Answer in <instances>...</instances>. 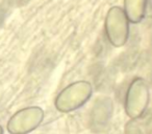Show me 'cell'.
<instances>
[{"mask_svg": "<svg viewBox=\"0 0 152 134\" xmlns=\"http://www.w3.org/2000/svg\"><path fill=\"white\" fill-rule=\"evenodd\" d=\"M93 96V86L89 81L80 80L66 86L58 92L54 106L61 113L73 112L83 107Z\"/></svg>", "mask_w": 152, "mask_h": 134, "instance_id": "cell-1", "label": "cell"}, {"mask_svg": "<svg viewBox=\"0 0 152 134\" xmlns=\"http://www.w3.org/2000/svg\"><path fill=\"white\" fill-rule=\"evenodd\" d=\"M150 102V90L143 78H135L130 82L124 98V110L131 119L142 117Z\"/></svg>", "mask_w": 152, "mask_h": 134, "instance_id": "cell-2", "label": "cell"}, {"mask_svg": "<svg viewBox=\"0 0 152 134\" xmlns=\"http://www.w3.org/2000/svg\"><path fill=\"white\" fill-rule=\"evenodd\" d=\"M45 118V112L39 106H28L15 112L7 124L10 134H28L38 129Z\"/></svg>", "mask_w": 152, "mask_h": 134, "instance_id": "cell-3", "label": "cell"}, {"mask_svg": "<svg viewBox=\"0 0 152 134\" xmlns=\"http://www.w3.org/2000/svg\"><path fill=\"white\" fill-rule=\"evenodd\" d=\"M105 35L110 44L117 48L125 46L128 42V18L118 7L112 9L107 14L105 20Z\"/></svg>", "mask_w": 152, "mask_h": 134, "instance_id": "cell-4", "label": "cell"}, {"mask_svg": "<svg viewBox=\"0 0 152 134\" xmlns=\"http://www.w3.org/2000/svg\"><path fill=\"white\" fill-rule=\"evenodd\" d=\"M126 17L133 23L140 22L145 15V0H126Z\"/></svg>", "mask_w": 152, "mask_h": 134, "instance_id": "cell-5", "label": "cell"}, {"mask_svg": "<svg viewBox=\"0 0 152 134\" xmlns=\"http://www.w3.org/2000/svg\"><path fill=\"white\" fill-rule=\"evenodd\" d=\"M0 134H3V128L1 125H0Z\"/></svg>", "mask_w": 152, "mask_h": 134, "instance_id": "cell-6", "label": "cell"}]
</instances>
